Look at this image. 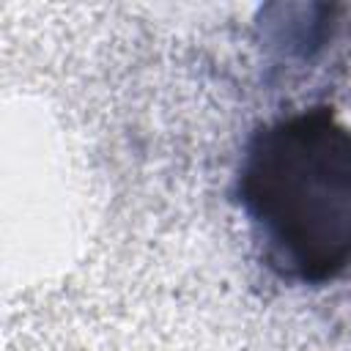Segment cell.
I'll return each instance as SVG.
<instances>
[{
    "mask_svg": "<svg viewBox=\"0 0 351 351\" xmlns=\"http://www.w3.org/2000/svg\"><path fill=\"white\" fill-rule=\"evenodd\" d=\"M236 197L280 280L324 285L351 266V129L332 107L261 126L241 154Z\"/></svg>",
    "mask_w": 351,
    "mask_h": 351,
    "instance_id": "1",
    "label": "cell"
}]
</instances>
